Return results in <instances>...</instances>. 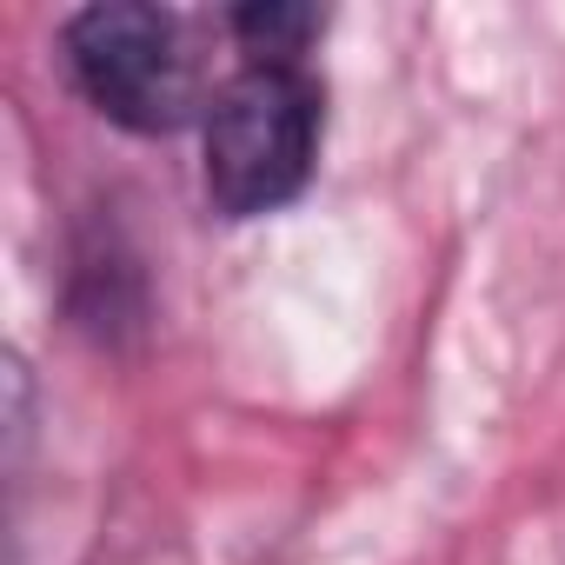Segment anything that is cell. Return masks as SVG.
<instances>
[{
  "instance_id": "cell-1",
  "label": "cell",
  "mask_w": 565,
  "mask_h": 565,
  "mask_svg": "<svg viewBox=\"0 0 565 565\" xmlns=\"http://www.w3.org/2000/svg\"><path fill=\"white\" fill-rule=\"evenodd\" d=\"M327 147V81L313 54H226L200 120V186L226 226L307 200Z\"/></svg>"
},
{
  "instance_id": "cell-2",
  "label": "cell",
  "mask_w": 565,
  "mask_h": 565,
  "mask_svg": "<svg viewBox=\"0 0 565 565\" xmlns=\"http://www.w3.org/2000/svg\"><path fill=\"white\" fill-rule=\"evenodd\" d=\"M220 21H193L160 0H94L61 21V74L87 114L134 140H173L206 120L220 74L206 54Z\"/></svg>"
},
{
  "instance_id": "cell-3",
  "label": "cell",
  "mask_w": 565,
  "mask_h": 565,
  "mask_svg": "<svg viewBox=\"0 0 565 565\" xmlns=\"http://www.w3.org/2000/svg\"><path fill=\"white\" fill-rule=\"evenodd\" d=\"M327 34V14L300 8V0H246V8L220 14L226 54H313Z\"/></svg>"
}]
</instances>
